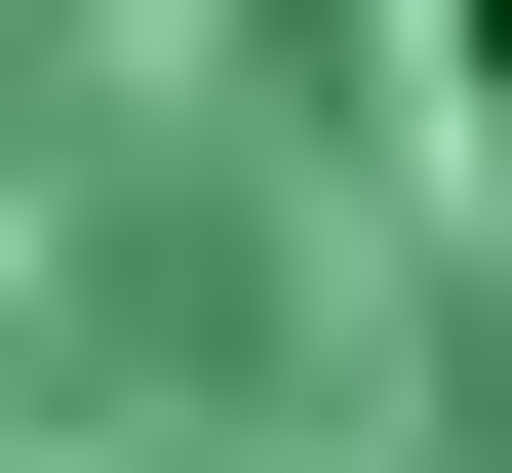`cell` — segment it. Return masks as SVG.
I'll list each match as a JSON object with an SVG mask.
<instances>
[{
	"label": "cell",
	"mask_w": 512,
	"mask_h": 473,
	"mask_svg": "<svg viewBox=\"0 0 512 473\" xmlns=\"http://www.w3.org/2000/svg\"><path fill=\"white\" fill-rule=\"evenodd\" d=\"M0 473H512V0H0Z\"/></svg>",
	"instance_id": "1"
}]
</instances>
